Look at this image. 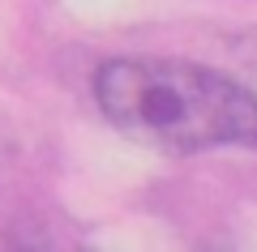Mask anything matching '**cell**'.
Wrapping results in <instances>:
<instances>
[{
    "label": "cell",
    "instance_id": "6da1fadb",
    "mask_svg": "<svg viewBox=\"0 0 257 252\" xmlns=\"http://www.w3.org/2000/svg\"><path fill=\"white\" fill-rule=\"evenodd\" d=\"M94 99L128 141L150 150H257V94L206 64L167 56L107 60L94 73Z\"/></svg>",
    "mask_w": 257,
    "mask_h": 252
}]
</instances>
